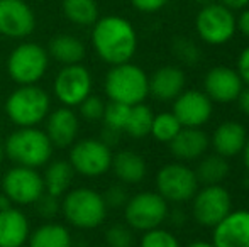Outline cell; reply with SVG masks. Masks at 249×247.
<instances>
[{
    "mask_svg": "<svg viewBox=\"0 0 249 247\" xmlns=\"http://www.w3.org/2000/svg\"><path fill=\"white\" fill-rule=\"evenodd\" d=\"M9 207H14L12 201H10L3 193H0V210H3V208H9Z\"/></svg>",
    "mask_w": 249,
    "mask_h": 247,
    "instance_id": "obj_45",
    "label": "cell"
},
{
    "mask_svg": "<svg viewBox=\"0 0 249 247\" xmlns=\"http://www.w3.org/2000/svg\"><path fill=\"white\" fill-rule=\"evenodd\" d=\"M236 24H237V31L249 39V7L241 10L239 17H236Z\"/></svg>",
    "mask_w": 249,
    "mask_h": 247,
    "instance_id": "obj_40",
    "label": "cell"
},
{
    "mask_svg": "<svg viewBox=\"0 0 249 247\" xmlns=\"http://www.w3.org/2000/svg\"><path fill=\"white\" fill-rule=\"evenodd\" d=\"M156 191L168 203H187L200 188L197 173L187 163H166L156 173Z\"/></svg>",
    "mask_w": 249,
    "mask_h": 247,
    "instance_id": "obj_8",
    "label": "cell"
},
{
    "mask_svg": "<svg viewBox=\"0 0 249 247\" xmlns=\"http://www.w3.org/2000/svg\"><path fill=\"white\" fill-rule=\"evenodd\" d=\"M46 129L44 132L50 137L54 148L65 149L71 148L73 142L78 139L80 132V117L71 107H58L51 110L46 117Z\"/></svg>",
    "mask_w": 249,
    "mask_h": 247,
    "instance_id": "obj_17",
    "label": "cell"
},
{
    "mask_svg": "<svg viewBox=\"0 0 249 247\" xmlns=\"http://www.w3.org/2000/svg\"><path fill=\"white\" fill-rule=\"evenodd\" d=\"M244 83L236 68L231 66H213L203 76V92L212 103L227 105L237 100Z\"/></svg>",
    "mask_w": 249,
    "mask_h": 247,
    "instance_id": "obj_16",
    "label": "cell"
},
{
    "mask_svg": "<svg viewBox=\"0 0 249 247\" xmlns=\"http://www.w3.org/2000/svg\"><path fill=\"white\" fill-rule=\"evenodd\" d=\"M170 217V203L158 191H139L124 205V220L132 231L146 232L161 227Z\"/></svg>",
    "mask_w": 249,
    "mask_h": 247,
    "instance_id": "obj_7",
    "label": "cell"
},
{
    "mask_svg": "<svg viewBox=\"0 0 249 247\" xmlns=\"http://www.w3.org/2000/svg\"><path fill=\"white\" fill-rule=\"evenodd\" d=\"M185 247H215V246L212 244V241H194Z\"/></svg>",
    "mask_w": 249,
    "mask_h": 247,
    "instance_id": "obj_44",
    "label": "cell"
},
{
    "mask_svg": "<svg viewBox=\"0 0 249 247\" xmlns=\"http://www.w3.org/2000/svg\"><path fill=\"white\" fill-rule=\"evenodd\" d=\"M3 110L17 127H37L51 112V97L39 85H19L9 93Z\"/></svg>",
    "mask_w": 249,
    "mask_h": 247,
    "instance_id": "obj_5",
    "label": "cell"
},
{
    "mask_svg": "<svg viewBox=\"0 0 249 247\" xmlns=\"http://www.w3.org/2000/svg\"><path fill=\"white\" fill-rule=\"evenodd\" d=\"M195 173H197L200 185H222V181L231 173L229 159L222 158L215 152L205 154L198 159Z\"/></svg>",
    "mask_w": 249,
    "mask_h": 247,
    "instance_id": "obj_27",
    "label": "cell"
},
{
    "mask_svg": "<svg viewBox=\"0 0 249 247\" xmlns=\"http://www.w3.org/2000/svg\"><path fill=\"white\" fill-rule=\"evenodd\" d=\"M153 117H154V112L151 110L149 105H146L144 102L138 103V105H132L124 132L134 139L148 137L149 132H151Z\"/></svg>",
    "mask_w": 249,
    "mask_h": 247,
    "instance_id": "obj_29",
    "label": "cell"
},
{
    "mask_svg": "<svg viewBox=\"0 0 249 247\" xmlns=\"http://www.w3.org/2000/svg\"><path fill=\"white\" fill-rule=\"evenodd\" d=\"M73 176H75V171L70 161L56 159V161L48 163L43 175L44 193L54 198H61L71 188Z\"/></svg>",
    "mask_w": 249,
    "mask_h": 247,
    "instance_id": "obj_25",
    "label": "cell"
},
{
    "mask_svg": "<svg viewBox=\"0 0 249 247\" xmlns=\"http://www.w3.org/2000/svg\"><path fill=\"white\" fill-rule=\"evenodd\" d=\"M139 247H181V244L173 232L163 227H156L142 232Z\"/></svg>",
    "mask_w": 249,
    "mask_h": 247,
    "instance_id": "obj_32",
    "label": "cell"
},
{
    "mask_svg": "<svg viewBox=\"0 0 249 247\" xmlns=\"http://www.w3.org/2000/svg\"><path fill=\"white\" fill-rule=\"evenodd\" d=\"M215 247H249V210H232L212 229Z\"/></svg>",
    "mask_w": 249,
    "mask_h": 247,
    "instance_id": "obj_18",
    "label": "cell"
},
{
    "mask_svg": "<svg viewBox=\"0 0 249 247\" xmlns=\"http://www.w3.org/2000/svg\"><path fill=\"white\" fill-rule=\"evenodd\" d=\"M112 148L102 139H76L70 148V165L73 171L85 178H99L110 171Z\"/></svg>",
    "mask_w": 249,
    "mask_h": 247,
    "instance_id": "obj_9",
    "label": "cell"
},
{
    "mask_svg": "<svg viewBox=\"0 0 249 247\" xmlns=\"http://www.w3.org/2000/svg\"><path fill=\"white\" fill-rule=\"evenodd\" d=\"M48 49L33 41H24L7 58V75L17 85H37L50 68Z\"/></svg>",
    "mask_w": 249,
    "mask_h": 247,
    "instance_id": "obj_6",
    "label": "cell"
},
{
    "mask_svg": "<svg viewBox=\"0 0 249 247\" xmlns=\"http://www.w3.org/2000/svg\"><path fill=\"white\" fill-rule=\"evenodd\" d=\"M71 242L70 229L51 220L31 231L29 239H27L29 247H71Z\"/></svg>",
    "mask_w": 249,
    "mask_h": 247,
    "instance_id": "obj_26",
    "label": "cell"
},
{
    "mask_svg": "<svg viewBox=\"0 0 249 247\" xmlns=\"http://www.w3.org/2000/svg\"><path fill=\"white\" fill-rule=\"evenodd\" d=\"M104 195V200L107 208H124V205L127 203L129 200V193L124 188V185H114L110 188H107V191Z\"/></svg>",
    "mask_w": 249,
    "mask_h": 247,
    "instance_id": "obj_36",
    "label": "cell"
},
{
    "mask_svg": "<svg viewBox=\"0 0 249 247\" xmlns=\"http://www.w3.org/2000/svg\"><path fill=\"white\" fill-rule=\"evenodd\" d=\"M243 163H244V168H246V171H248V175H249V137H248V141H246V144H244V148H243Z\"/></svg>",
    "mask_w": 249,
    "mask_h": 247,
    "instance_id": "obj_43",
    "label": "cell"
},
{
    "mask_svg": "<svg viewBox=\"0 0 249 247\" xmlns=\"http://www.w3.org/2000/svg\"><path fill=\"white\" fill-rule=\"evenodd\" d=\"M173 53L185 65H195L200 60L198 46L188 37H177L173 41Z\"/></svg>",
    "mask_w": 249,
    "mask_h": 247,
    "instance_id": "obj_34",
    "label": "cell"
},
{
    "mask_svg": "<svg viewBox=\"0 0 249 247\" xmlns=\"http://www.w3.org/2000/svg\"><path fill=\"white\" fill-rule=\"evenodd\" d=\"M2 193L12 201L14 207L34 205L44 195L43 175L34 168L14 166L2 176Z\"/></svg>",
    "mask_w": 249,
    "mask_h": 247,
    "instance_id": "obj_12",
    "label": "cell"
},
{
    "mask_svg": "<svg viewBox=\"0 0 249 247\" xmlns=\"http://www.w3.org/2000/svg\"><path fill=\"white\" fill-rule=\"evenodd\" d=\"M104 90L110 102L138 105L149 97V76L141 66L131 61L114 65L105 75Z\"/></svg>",
    "mask_w": 249,
    "mask_h": 247,
    "instance_id": "obj_4",
    "label": "cell"
},
{
    "mask_svg": "<svg viewBox=\"0 0 249 247\" xmlns=\"http://www.w3.org/2000/svg\"><path fill=\"white\" fill-rule=\"evenodd\" d=\"M248 137V131L243 124L237 120H226L215 127L210 137V146L215 154L226 159H232L243 152Z\"/></svg>",
    "mask_w": 249,
    "mask_h": 247,
    "instance_id": "obj_21",
    "label": "cell"
},
{
    "mask_svg": "<svg viewBox=\"0 0 249 247\" xmlns=\"http://www.w3.org/2000/svg\"><path fill=\"white\" fill-rule=\"evenodd\" d=\"M170 151L177 161L192 163L198 161L207 154L210 148V137L197 127H181L177 137L170 142Z\"/></svg>",
    "mask_w": 249,
    "mask_h": 247,
    "instance_id": "obj_20",
    "label": "cell"
},
{
    "mask_svg": "<svg viewBox=\"0 0 249 247\" xmlns=\"http://www.w3.org/2000/svg\"><path fill=\"white\" fill-rule=\"evenodd\" d=\"M92 73L82 63L66 65L56 73L53 82V93L63 107H78L89 95H92Z\"/></svg>",
    "mask_w": 249,
    "mask_h": 247,
    "instance_id": "obj_13",
    "label": "cell"
},
{
    "mask_svg": "<svg viewBox=\"0 0 249 247\" xmlns=\"http://www.w3.org/2000/svg\"><path fill=\"white\" fill-rule=\"evenodd\" d=\"M36 29V16L26 0H0V34L26 39Z\"/></svg>",
    "mask_w": 249,
    "mask_h": 247,
    "instance_id": "obj_14",
    "label": "cell"
},
{
    "mask_svg": "<svg viewBox=\"0 0 249 247\" xmlns=\"http://www.w3.org/2000/svg\"><path fill=\"white\" fill-rule=\"evenodd\" d=\"M190 201L192 217L205 229H213L234 210L231 191L224 185H202Z\"/></svg>",
    "mask_w": 249,
    "mask_h": 247,
    "instance_id": "obj_11",
    "label": "cell"
},
{
    "mask_svg": "<svg viewBox=\"0 0 249 247\" xmlns=\"http://www.w3.org/2000/svg\"><path fill=\"white\" fill-rule=\"evenodd\" d=\"M3 158H5V151H3V144L0 142V165H2Z\"/></svg>",
    "mask_w": 249,
    "mask_h": 247,
    "instance_id": "obj_47",
    "label": "cell"
},
{
    "mask_svg": "<svg viewBox=\"0 0 249 247\" xmlns=\"http://www.w3.org/2000/svg\"><path fill=\"white\" fill-rule=\"evenodd\" d=\"M34 205H37V214L43 218H48V220H51L54 215H58V212H61L59 210L58 198L50 197V195H46V193H44Z\"/></svg>",
    "mask_w": 249,
    "mask_h": 247,
    "instance_id": "obj_37",
    "label": "cell"
},
{
    "mask_svg": "<svg viewBox=\"0 0 249 247\" xmlns=\"http://www.w3.org/2000/svg\"><path fill=\"white\" fill-rule=\"evenodd\" d=\"M236 71L239 73L244 85L249 86V46L244 48V49L239 53V56H237Z\"/></svg>",
    "mask_w": 249,
    "mask_h": 247,
    "instance_id": "obj_39",
    "label": "cell"
},
{
    "mask_svg": "<svg viewBox=\"0 0 249 247\" xmlns=\"http://www.w3.org/2000/svg\"><path fill=\"white\" fill-rule=\"evenodd\" d=\"M195 3H198V5H209V3H212V2H215V0H194Z\"/></svg>",
    "mask_w": 249,
    "mask_h": 247,
    "instance_id": "obj_46",
    "label": "cell"
},
{
    "mask_svg": "<svg viewBox=\"0 0 249 247\" xmlns=\"http://www.w3.org/2000/svg\"><path fill=\"white\" fill-rule=\"evenodd\" d=\"M90 41L97 56L110 66L131 61L138 51V33L122 16L99 17L92 26Z\"/></svg>",
    "mask_w": 249,
    "mask_h": 247,
    "instance_id": "obj_1",
    "label": "cell"
},
{
    "mask_svg": "<svg viewBox=\"0 0 249 247\" xmlns=\"http://www.w3.org/2000/svg\"><path fill=\"white\" fill-rule=\"evenodd\" d=\"M59 210L71 227L82 229V231H92L100 227L108 215L104 195L89 186L70 188L61 197Z\"/></svg>",
    "mask_w": 249,
    "mask_h": 247,
    "instance_id": "obj_2",
    "label": "cell"
},
{
    "mask_svg": "<svg viewBox=\"0 0 249 247\" xmlns=\"http://www.w3.org/2000/svg\"><path fill=\"white\" fill-rule=\"evenodd\" d=\"M112 173L122 185H139L148 175V165L139 152L122 149L112 156Z\"/></svg>",
    "mask_w": 249,
    "mask_h": 247,
    "instance_id": "obj_23",
    "label": "cell"
},
{
    "mask_svg": "<svg viewBox=\"0 0 249 247\" xmlns=\"http://www.w3.org/2000/svg\"><path fill=\"white\" fill-rule=\"evenodd\" d=\"M219 3H222L224 7H227L232 12H237V10H243L249 7V0H219Z\"/></svg>",
    "mask_w": 249,
    "mask_h": 247,
    "instance_id": "obj_42",
    "label": "cell"
},
{
    "mask_svg": "<svg viewBox=\"0 0 249 247\" xmlns=\"http://www.w3.org/2000/svg\"><path fill=\"white\" fill-rule=\"evenodd\" d=\"M63 16L78 27H92L99 19L97 0H63Z\"/></svg>",
    "mask_w": 249,
    "mask_h": 247,
    "instance_id": "obj_28",
    "label": "cell"
},
{
    "mask_svg": "<svg viewBox=\"0 0 249 247\" xmlns=\"http://www.w3.org/2000/svg\"><path fill=\"white\" fill-rule=\"evenodd\" d=\"M180 131H181V124L178 122V119L173 114L161 112V114H154L149 135L156 142L170 144V142L177 137V134Z\"/></svg>",
    "mask_w": 249,
    "mask_h": 247,
    "instance_id": "obj_30",
    "label": "cell"
},
{
    "mask_svg": "<svg viewBox=\"0 0 249 247\" xmlns=\"http://www.w3.org/2000/svg\"><path fill=\"white\" fill-rule=\"evenodd\" d=\"M170 0H131V5L142 14H154L164 9Z\"/></svg>",
    "mask_w": 249,
    "mask_h": 247,
    "instance_id": "obj_38",
    "label": "cell"
},
{
    "mask_svg": "<svg viewBox=\"0 0 249 247\" xmlns=\"http://www.w3.org/2000/svg\"><path fill=\"white\" fill-rule=\"evenodd\" d=\"M107 247H132L134 246V231L127 224H114L105 231Z\"/></svg>",
    "mask_w": 249,
    "mask_h": 247,
    "instance_id": "obj_33",
    "label": "cell"
},
{
    "mask_svg": "<svg viewBox=\"0 0 249 247\" xmlns=\"http://www.w3.org/2000/svg\"><path fill=\"white\" fill-rule=\"evenodd\" d=\"M48 54L59 65H76L82 63L87 54V48L80 37L73 34H58L51 37L48 44Z\"/></svg>",
    "mask_w": 249,
    "mask_h": 247,
    "instance_id": "obj_24",
    "label": "cell"
},
{
    "mask_svg": "<svg viewBox=\"0 0 249 247\" xmlns=\"http://www.w3.org/2000/svg\"><path fill=\"white\" fill-rule=\"evenodd\" d=\"M129 112H131L129 105H124V103L119 102H108L105 103L102 122H104L105 129H110V131H115L121 134V132H124L125 124H127Z\"/></svg>",
    "mask_w": 249,
    "mask_h": 247,
    "instance_id": "obj_31",
    "label": "cell"
},
{
    "mask_svg": "<svg viewBox=\"0 0 249 247\" xmlns=\"http://www.w3.org/2000/svg\"><path fill=\"white\" fill-rule=\"evenodd\" d=\"M80 115L89 122H99L104 117L105 110V102L104 99L99 95H89L82 103L78 105Z\"/></svg>",
    "mask_w": 249,
    "mask_h": 247,
    "instance_id": "obj_35",
    "label": "cell"
},
{
    "mask_svg": "<svg viewBox=\"0 0 249 247\" xmlns=\"http://www.w3.org/2000/svg\"><path fill=\"white\" fill-rule=\"evenodd\" d=\"M31 234V222L20 208L0 210V247H24Z\"/></svg>",
    "mask_w": 249,
    "mask_h": 247,
    "instance_id": "obj_22",
    "label": "cell"
},
{
    "mask_svg": "<svg viewBox=\"0 0 249 247\" xmlns=\"http://www.w3.org/2000/svg\"><path fill=\"white\" fill-rule=\"evenodd\" d=\"M195 31L209 46L227 44L237 33L236 16L219 2L203 5L195 17Z\"/></svg>",
    "mask_w": 249,
    "mask_h": 247,
    "instance_id": "obj_10",
    "label": "cell"
},
{
    "mask_svg": "<svg viewBox=\"0 0 249 247\" xmlns=\"http://www.w3.org/2000/svg\"><path fill=\"white\" fill-rule=\"evenodd\" d=\"M236 102H237V105H239L241 112H243L246 117H249V86L244 85V88L241 90Z\"/></svg>",
    "mask_w": 249,
    "mask_h": 247,
    "instance_id": "obj_41",
    "label": "cell"
},
{
    "mask_svg": "<svg viewBox=\"0 0 249 247\" xmlns=\"http://www.w3.org/2000/svg\"><path fill=\"white\" fill-rule=\"evenodd\" d=\"M5 156L16 166L39 169L51 161L54 146L39 127H17L3 142Z\"/></svg>",
    "mask_w": 249,
    "mask_h": 247,
    "instance_id": "obj_3",
    "label": "cell"
},
{
    "mask_svg": "<svg viewBox=\"0 0 249 247\" xmlns=\"http://www.w3.org/2000/svg\"><path fill=\"white\" fill-rule=\"evenodd\" d=\"M187 75L180 66L164 65L149 76V95L160 102H173L185 90Z\"/></svg>",
    "mask_w": 249,
    "mask_h": 247,
    "instance_id": "obj_19",
    "label": "cell"
},
{
    "mask_svg": "<svg viewBox=\"0 0 249 247\" xmlns=\"http://www.w3.org/2000/svg\"><path fill=\"white\" fill-rule=\"evenodd\" d=\"M181 127H197L202 129L203 125L212 119L213 103L205 92L200 90H187L185 88L177 99L173 100V110H171Z\"/></svg>",
    "mask_w": 249,
    "mask_h": 247,
    "instance_id": "obj_15",
    "label": "cell"
}]
</instances>
